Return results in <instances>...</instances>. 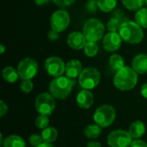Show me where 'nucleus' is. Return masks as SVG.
<instances>
[{
	"label": "nucleus",
	"instance_id": "1",
	"mask_svg": "<svg viewBox=\"0 0 147 147\" xmlns=\"http://www.w3.org/2000/svg\"><path fill=\"white\" fill-rule=\"evenodd\" d=\"M138 83V73L129 66H124L116 71L114 77V85L121 91L133 90Z\"/></svg>",
	"mask_w": 147,
	"mask_h": 147
},
{
	"label": "nucleus",
	"instance_id": "2",
	"mask_svg": "<svg viewBox=\"0 0 147 147\" xmlns=\"http://www.w3.org/2000/svg\"><path fill=\"white\" fill-rule=\"evenodd\" d=\"M74 84V79H71L66 76L57 77L51 81L49 84V91L54 98L64 100L71 94Z\"/></svg>",
	"mask_w": 147,
	"mask_h": 147
},
{
	"label": "nucleus",
	"instance_id": "3",
	"mask_svg": "<svg viewBox=\"0 0 147 147\" xmlns=\"http://www.w3.org/2000/svg\"><path fill=\"white\" fill-rule=\"evenodd\" d=\"M122 40L128 44H139L144 38L143 28L134 21L124 22L119 30Z\"/></svg>",
	"mask_w": 147,
	"mask_h": 147
},
{
	"label": "nucleus",
	"instance_id": "4",
	"mask_svg": "<svg viewBox=\"0 0 147 147\" xmlns=\"http://www.w3.org/2000/svg\"><path fill=\"white\" fill-rule=\"evenodd\" d=\"M105 26L97 18L88 19L83 26V34L88 41L97 42L103 37Z\"/></svg>",
	"mask_w": 147,
	"mask_h": 147
},
{
	"label": "nucleus",
	"instance_id": "5",
	"mask_svg": "<svg viewBox=\"0 0 147 147\" xmlns=\"http://www.w3.org/2000/svg\"><path fill=\"white\" fill-rule=\"evenodd\" d=\"M115 115L116 112L113 106L103 104L96 109L93 115V119L96 124L100 126L102 128H105L112 125L115 119Z\"/></svg>",
	"mask_w": 147,
	"mask_h": 147
},
{
	"label": "nucleus",
	"instance_id": "6",
	"mask_svg": "<svg viewBox=\"0 0 147 147\" xmlns=\"http://www.w3.org/2000/svg\"><path fill=\"white\" fill-rule=\"evenodd\" d=\"M101 73L95 67H87L78 77V84L84 90L95 89L100 83Z\"/></svg>",
	"mask_w": 147,
	"mask_h": 147
},
{
	"label": "nucleus",
	"instance_id": "7",
	"mask_svg": "<svg viewBox=\"0 0 147 147\" xmlns=\"http://www.w3.org/2000/svg\"><path fill=\"white\" fill-rule=\"evenodd\" d=\"M55 98L51 93L43 92L40 94L35 99V109L40 115H50L55 109Z\"/></svg>",
	"mask_w": 147,
	"mask_h": 147
},
{
	"label": "nucleus",
	"instance_id": "8",
	"mask_svg": "<svg viewBox=\"0 0 147 147\" xmlns=\"http://www.w3.org/2000/svg\"><path fill=\"white\" fill-rule=\"evenodd\" d=\"M38 63L32 58H25L21 60L17 66L19 77L22 80L32 79L38 72Z\"/></svg>",
	"mask_w": 147,
	"mask_h": 147
},
{
	"label": "nucleus",
	"instance_id": "9",
	"mask_svg": "<svg viewBox=\"0 0 147 147\" xmlns=\"http://www.w3.org/2000/svg\"><path fill=\"white\" fill-rule=\"evenodd\" d=\"M70 22H71L70 15L66 10L63 9L54 11L50 18L51 28L59 33L65 31L69 27Z\"/></svg>",
	"mask_w": 147,
	"mask_h": 147
},
{
	"label": "nucleus",
	"instance_id": "10",
	"mask_svg": "<svg viewBox=\"0 0 147 147\" xmlns=\"http://www.w3.org/2000/svg\"><path fill=\"white\" fill-rule=\"evenodd\" d=\"M128 132L124 130H115L108 136V145L110 147H130L133 140Z\"/></svg>",
	"mask_w": 147,
	"mask_h": 147
},
{
	"label": "nucleus",
	"instance_id": "11",
	"mask_svg": "<svg viewBox=\"0 0 147 147\" xmlns=\"http://www.w3.org/2000/svg\"><path fill=\"white\" fill-rule=\"evenodd\" d=\"M45 69L48 75L53 78H57L62 76L65 73V64L61 58L52 56L46 59Z\"/></svg>",
	"mask_w": 147,
	"mask_h": 147
},
{
	"label": "nucleus",
	"instance_id": "12",
	"mask_svg": "<svg viewBox=\"0 0 147 147\" xmlns=\"http://www.w3.org/2000/svg\"><path fill=\"white\" fill-rule=\"evenodd\" d=\"M122 40L119 32H109L103 37L102 46L107 52H115L121 48Z\"/></svg>",
	"mask_w": 147,
	"mask_h": 147
},
{
	"label": "nucleus",
	"instance_id": "13",
	"mask_svg": "<svg viewBox=\"0 0 147 147\" xmlns=\"http://www.w3.org/2000/svg\"><path fill=\"white\" fill-rule=\"evenodd\" d=\"M87 40L84 36V34L78 31H74L69 34L67 37V45L73 50H81L84 48Z\"/></svg>",
	"mask_w": 147,
	"mask_h": 147
},
{
	"label": "nucleus",
	"instance_id": "14",
	"mask_svg": "<svg viewBox=\"0 0 147 147\" xmlns=\"http://www.w3.org/2000/svg\"><path fill=\"white\" fill-rule=\"evenodd\" d=\"M127 21L128 19L125 17L124 13L121 9H117L114 12L113 16L109 18L107 23V28L109 32H119L121 24Z\"/></svg>",
	"mask_w": 147,
	"mask_h": 147
},
{
	"label": "nucleus",
	"instance_id": "15",
	"mask_svg": "<svg viewBox=\"0 0 147 147\" xmlns=\"http://www.w3.org/2000/svg\"><path fill=\"white\" fill-rule=\"evenodd\" d=\"M83 71V65L80 60L78 59H71L65 64V76L75 79L76 78H78Z\"/></svg>",
	"mask_w": 147,
	"mask_h": 147
},
{
	"label": "nucleus",
	"instance_id": "16",
	"mask_svg": "<svg viewBox=\"0 0 147 147\" xmlns=\"http://www.w3.org/2000/svg\"><path fill=\"white\" fill-rule=\"evenodd\" d=\"M76 101L79 108L84 109H88L92 106L94 102V96L93 94L89 90L84 89L78 92Z\"/></svg>",
	"mask_w": 147,
	"mask_h": 147
},
{
	"label": "nucleus",
	"instance_id": "17",
	"mask_svg": "<svg viewBox=\"0 0 147 147\" xmlns=\"http://www.w3.org/2000/svg\"><path fill=\"white\" fill-rule=\"evenodd\" d=\"M132 68L138 74L147 73V55L145 53L137 54L132 62Z\"/></svg>",
	"mask_w": 147,
	"mask_h": 147
},
{
	"label": "nucleus",
	"instance_id": "18",
	"mask_svg": "<svg viewBox=\"0 0 147 147\" xmlns=\"http://www.w3.org/2000/svg\"><path fill=\"white\" fill-rule=\"evenodd\" d=\"M128 133L133 139L138 140L141 138L146 133V125L141 121H136L133 122L128 129Z\"/></svg>",
	"mask_w": 147,
	"mask_h": 147
},
{
	"label": "nucleus",
	"instance_id": "19",
	"mask_svg": "<svg viewBox=\"0 0 147 147\" xmlns=\"http://www.w3.org/2000/svg\"><path fill=\"white\" fill-rule=\"evenodd\" d=\"M3 147H26L24 140L16 134L8 136L3 142Z\"/></svg>",
	"mask_w": 147,
	"mask_h": 147
},
{
	"label": "nucleus",
	"instance_id": "20",
	"mask_svg": "<svg viewBox=\"0 0 147 147\" xmlns=\"http://www.w3.org/2000/svg\"><path fill=\"white\" fill-rule=\"evenodd\" d=\"M2 77L6 82H8L9 84L16 83L18 80V78H20L18 71L12 66L4 67L2 71Z\"/></svg>",
	"mask_w": 147,
	"mask_h": 147
},
{
	"label": "nucleus",
	"instance_id": "21",
	"mask_svg": "<svg viewBox=\"0 0 147 147\" xmlns=\"http://www.w3.org/2000/svg\"><path fill=\"white\" fill-rule=\"evenodd\" d=\"M41 137L44 142L53 143L57 140L58 131L53 127H47V128L43 129L41 133Z\"/></svg>",
	"mask_w": 147,
	"mask_h": 147
},
{
	"label": "nucleus",
	"instance_id": "22",
	"mask_svg": "<svg viewBox=\"0 0 147 147\" xmlns=\"http://www.w3.org/2000/svg\"><path fill=\"white\" fill-rule=\"evenodd\" d=\"M109 61L110 67L115 71H118L119 70H121V68L125 66L124 59L121 55L116 54V53H114L113 55H111Z\"/></svg>",
	"mask_w": 147,
	"mask_h": 147
},
{
	"label": "nucleus",
	"instance_id": "23",
	"mask_svg": "<svg viewBox=\"0 0 147 147\" xmlns=\"http://www.w3.org/2000/svg\"><path fill=\"white\" fill-rule=\"evenodd\" d=\"M102 134V127L97 124L89 125L84 128V134L88 139H96Z\"/></svg>",
	"mask_w": 147,
	"mask_h": 147
},
{
	"label": "nucleus",
	"instance_id": "24",
	"mask_svg": "<svg viewBox=\"0 0 147 147\" xmlns=\"http://www.w3.org/2000/svg\"><path fill=\"white\" fill-rule=\"evenodd\" d=\"M134 19L142 28H147V8H141L137 10Z\"/></svg>",
	"mask_w": 147,
	"mask_h": 147
},
{
	"label": "nucleus",
	"instance_id": "25",
	"mask_svg": "<svg viewBox=\"0 0 147 147\" xmlns=\"http://www.w3.org/2000/svg\"><path fill=\"white\" fill-rule=\"evenodd\" d=\"M99 9L102 12L109 13L114 10L117 5V0H97Z\"/></svg>",
	"mask_w": 147,
	"mask_h": 147
},
{
	"label": "nucleus",
	"instance_id": "26",
	"mask_svg": "<svg viewBox=\"0 0 147 147\" xmlns=\"http://www.w3.org/2000/svg\"><path fill=\"white\" fill-rule=\"evenodd\" d=\"M122 4L131 11H137L140 9L143 8L146 0H121Z\"/></svg>",
	"mask_w": 147,
	"mask_h": 147
},
{
	"label": "nucleus",
	"instance_id": "27",
	"mask_svg": "<svg viewBox=\"0 0 147 147\" xmlns=\"http://www.w3.org/2000/svg\"><path fill=\"white\" fill-rule=\"evenodd\" d=\"M84 50V53L87 57L93 58V57L96 56V54L98 53L99 47H98V45L96 44V42L87 41Z\"/></svg>",
	"mask_w": 147,
	"mask_h": 147
},
{
	"label": "nucleus",
	"instance_id": "28",
	"mask_svg": "<svg viewBox=\"0 0 147 147\" xmlns=\"http://www.w3.org/2000/svg\"><path fill=\"white\" fill-rule=\"evenodd\" d=\"M49 124V119L48 115H40L36 119H35V126L40 128V129H45L48 127Z\"/></svg>",
	"mask_w": 147,
	"mask_h": 147
},
{
	"label": "nucleus",
	"instance_id": "29",
	"mask_svg": "<svg viewBox=\"0 0 147 147\" xmlns=\"http://www.w3.org/2000/svg\"><path fill=\"white\" fill-rule=\"evenodd\" d=\"M21 90L24 93H29L32 91L33 88H34V84L30 79H27V80H22L20 85Z\"/></svg>",
	"mask_w": 147,
	"mask_h": 147
},
{
	"label": "nucleus",
	"instance_id": "30",
	"mask_svg": "<svg viewBox=\"0 0 147 147\" xmlns=\"http://www.w3.org/2000/svg\"><path fill=\"white\" fill-rule=\"evenodd\" d=\"M28 141H29V144L33 147H38L40 144L44 142L41 135H39V134H32L29 137Z\"/></svg>",
	"mask_w": 147,
	"mask_h": 147
},
{
	"label": "nucleus",
	"instance_id": "31",
	"mask_svg": "<svg viewBox=\"0 0 147 147\" xmlns=\"http://www.w3.org/2000/svg\"><path fill=\"white\" fill-rule=\"evenodd\" d=\"M85 8H86L88 12H90V13L96 12L97 9H99V7H98V1L97 0H89L86 3Z\"/></svg>",
	"mask_w": 147,
	"mask_h": 147
},
{
	"label": "nucleus",
	"instance_id": "32",
	"mask_svg": "<svg viewBox=\"0 0 147 147\" xmlns=\"http://www.w3.org/2000/svg\"><path fill=\"white\" fill-rule=\"evenodd\" d=\"M54 4H56L59 8H66L71 6L75 3L76 0H52Z\"/></svg>",
	"mask_w": 147,
	"mask_h": 147
},
{
	"label": "nucleus",
	"instance_id": "33",
	"mask_svg": "<svg viewBox=\"0 0 147 147\" xmlns=\"http://www.w3.org/2000/svg\"><path fill=\"white\" fill-rule=\"evenodd\" d=\"M47 37L50 40L52 41H55L57 40L59 38V33L53 30V29H51L48 33H47Z\"/></svg>",
	"mask_w": 147,
	"mask_h": 147
},
{
	"label": "nucleus",
	"instance_id": "34",
	"mask_svg": "<svg viewBox=\"0 0 147 147\" xmlns=\"http://www.w3.org/2000/svg\"><path fill=\"white\" fill-rule=\"evenodd\" d=\"M8 112V106L7 104H5V102L1 100L0 101V117H3Z\"/></svg>",
	"mask_w": 147,
	"mask_h": 147
},
{
	"label": "nucleus",
	"instance_id": "35",
	"mask_svg": "<svg viewBox=\"0 0 147 147\" xmlns=\"http://www.w3.org/2000/svg\"><path fill=\"white\" fill-rule=\"evenodd\" d=\"M131 147H147V143L138 139L133 141Z\"/></svg>",
	"mask_w": 147,
	"mask_h": 147
},
{
	"label": "nucleus",
	"instance_id": "36",
	"mask_svg": "<svg viewBox=\"0 0 147 147\" xmlns=\"http://www.w3.org/2000/svg\"><path fill=\"white\" fill-rule=\"evenodd\" d=\"M140 93H141V95H142L143 97L147 98V83L146 84H144L141 86Z\"/></svg>",
	"mask_w": 147,
	"mask_h": 147
},
{
	"label": "nucleus",
	"instance_id": "37",
	"mask_svg": "<svg viewBox=\"0 0 147 147\" xmlns=\"http://www.w3.org/2000/svg\"><path fill=\"white\" fill-rule=\"evenodd\" d=\"M87 147H102V145L97 141H90L87 144Z\"/></svg>",
	"mask_w": 147,
	"mask_h": 147
},
{
	"label": "nucleus",
	"instance_id": "38",
	"mask_svg": "<svg viewBox=\"0 0 147 147\" xmlns=\"http://www.w3.org/2000/svg\"><path fill=\"white\" fill-rule=\"evenodd\" d=\"M50 1H52V0H34V2L37 5H45L47 3H48Z\"/></svg>",
	"mask_w": 147,
	"mask_h": 147
},
{
	"label": "nucleus",
	"instance_id": "39",
	"mask_svg": "<svg viewBox=\"0 0 147 147\" xmlns=\"http://www.w3.org/2000/svg\"><path fill=\"white\" fill-rule=\"evenodd\" d=\"M38 147H54L51 143H47V142H43L42 144H40Z\"/></svg>",
	"mask_w": 147,
	"mask_h": 147
},
{
	"label": "nucleus",
	"instance_id": "40",
	"mask_svg": "<svg viewBox=\"0 0 147 147\" xmlns=\"http://www.w3.org/2000/svg\"><path fill=\"white\" fill-rule=\"evenodd\" d=\"M4 52H5V47H4L3 44H1V45H0V53H1V54H3Z\"/></svg>",
	"mask_w": 147,
	"mask_h": 147
},
{
	"label": "nucleus",
	"instance_id": "41",
	"mask_svg": "<svg viewBox=\"0 0 147 147\" xmlns=\"http://www.w3.org/2000/svg\"><path fill=\"white\" fill-rule=\"evenodd\" d=\"M146 8H147V0H146Z\"/></svg>",
	"mask_w": 147,
	"mask_h": 147
}]
</instances>
